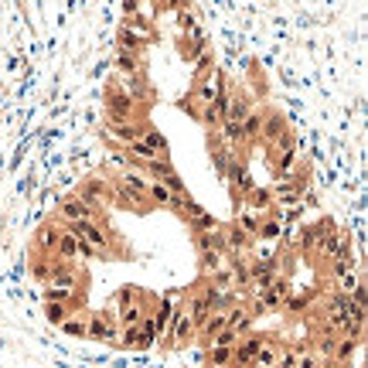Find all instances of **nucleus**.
<instances>
[{"mask_svg":"<svg viewBox=\"0 0 368 368\" xmlns=\"http://www.w3.org/2000/svg\"><path fill=\"white\" fill-rule=\"evenodd\" d=\"M76 266L69 263V260H58V263H51L48 266V286H58V290H72L76 286Z\"/></svg>","mask_w":368,"mask_h":368,"instance_id":"nucleus-3","label":"nucleus"},{"mask_svg":"<svg viewBox=\"0 0 368 368\" xmlns=\"http://www.w3.org/2000/svg\"><path fill=\"white\" fill-rule=\"evenodd\" d=\"M58 235H62L58 229H41V232H38V246L55 253V246H58Z\"/></svg>","mask_w":368,"mask_h":368,"instance_id":"nucleus-15","label":"nucleus"},{"mask_svg":"<svg viewBox=\"0 0 368 368\" xmlns=\"http://www.w3.org/2000/svg\"><path fill=\"white\" fill-rule=\"evenodd\" d=\"M69 232L72 235H79L82 242H89L92 249H106V232L95 225V218H79V222H69Z\"/></svg>","mask_w":368,"mask_h":368,"instance_id":"nucleus-1","label":"nucleus"},{"mask_svg":"<svg viewBox=\"0 0 368 368\" xmlns=\"http://www.w3.org/2000/svg\"><path fill=\"white\" fill-rule=\"evenodd\" d=\"M34 276H38L41 283H48V266H45V263H34Z\"/></svg>","mask_w":368,"mask_h":368,"instance_id":"nucleus-19","label":"nucleus"},{"mask_svg":"<svg viewBox=\"0 0 368 368\" xmlns=\"http://www.w3.org/2000/svg\"><path fill=\"white\" fill-rule=\"evenodd\" d=\"M260 348H263V338H246V341H235V348H232V365L253 368V365H256Z\"/></svg>","mask_w":368,"mask_h":368,"instance_id":"nucleus-2","label":"nucleus"},{"mask_svg":"<svg viewBox=\"0 0 368 368\" xmlns=\"http://www.w3.org/2000/svg\"><path fill=\"white\" fill-rule=\"evenodd\" d=\"M208 362L215 368H225V365H232V348H208Z\"/></svg>","mask_w":368,"mask_h":368,"instance_id":"nucleus-12","label":"nucleus"},{"mask_svg":"<svg viewBox=\"0 0 368 368\" xmlns=\"http://www.w3.org/2000/svg\"><path fill=\"white\" fill-rule=\"evenodd\" d=\"M191 338H194V324H191V317H187L184 310H174V317H171V327H168V341L184 345V341H191Z\"/></svg>","mask_w":368,"mask_h":368,"instance_id":"nucleus-5","label":"nucleus"},{"mask_svg":"<svg viewBox=\"0 0 368 368\" xmlns=\"http://www.w3.org/2000/svg\"><path fill=\"white\" fill-rule=\"evenodd\" d=\"M147 198H150V201H157V205H171V208H181V205H184L181 194H174L171 187H164L161 181L147 184Z\"/></svg>","mask_w":368,"mask_h":368,"instance_id":"nucleus-8","label":"nucleus"},{"mask_svg":"<svg viewBox=\"0 0 368 368\" xmlns=\"http://www.w3.org/2000/svg\"><path fill=\"white\" fill-rule=\"evenodd\" d=\"M201 270H205V273H222V270H225L222 253H201Z\"/></svg>","mask_w":368,"mask_h":368,"instance_id":"nucleus-13","label":"nucleus"},{"mask_svg":"<svg viewBox=\"0 0 368 368\" xmlns=\"http://www.w3.org/2000/svg\"><path fill=\"white\" fill-rule=\"evenodd\" d=\"M297 368H324L321 362H314L310 355H303V358H297Z\"/></svg>","mask_w":368,"mask_h":368,"instance_id":"nucleus-18","label":"nucleus"},{"mask_svg":"<svg viewBox=\"0 0 368 368\" xmlns=\"http://www.w3.org/2000/svg\"><path fill=\"white\" fill-rule=\"evenodd\" d=\"M95 211H92L86 201H79V198H69L65 205H62V218L65 222H79V218H92Z\"/></svg>","mask_w":368,"mask_h":368,"instance_id":"nucleus-9","label":"nucleus"},{"mask_svg":"<svg viewBox=\"0 0 368 368\" xmlns=\"http://www.w3.org/2000/svg\"><path fill=\"white\" fill-rule=\"evenodd\" d=\"M253 239H263V242L279 239V218H263V222L256 225V235H253Z\"/></svg>","mask_w":368,"mask_h":368,"instance_id":"nucleus-11","label":"nucleus"},{"mask_svg":"<svg viewBox=\"0 0 368 368\" xmlns=\"http://www.w3.org/2000/svg\"><path fill=\"white\" fill-rule=\"evenodd\" d=\"M45 317H48L51 324H62V321L69 317V310H65V303H55V300H48V303H45Z\"/></svg>","mask_w":368,"mask_h":368,"instance_id":"nucleus-14","label":"nucleus"},{"mask_svg":"<svg viewBox=\"0 0 368 368\" xmlns=\"http://www.w3.org/2000/svg\"><path fill=\"white\" fill-rule=\"evenodd\" d=\"M55 253H58V260H76V256H79V235H72V232L65 229V232L58 235Z\"/></svg>","mask_w":368,"mask_h":368,"instance_id":"nucleus-10","label":"nucleus"},{"mask_svg":"<svg viewBox=\"0 0 368 368\" xmlns=\"http://www.w3.org/2000/svg\"><path fill=\"white\" fill-rule=\"evenodd\" d=\"M86 338H92V341H116L119 327L113 321H106V317H89L86 321Z\"/></svg>","mask_w":368,"mask_h":368,"instance_id":"nucleus-6","label":"nucleus"},{"mask_svg":"<svg viewBox=\"0 0 368 368\" xmlns=\"http://www.w3.org/2000/svg\"><path fill=\"white\" fill-rule=\"evenodd\" d=\"M256 225H260L256 215H239V229H242L246 235H256Z\"/></svg>","mask_w":368,"mask_h":368,"instance_id":"nucleus-16","label":"nucleus"},{"mask_svg":"<svg viewBox=\"0 0 368 368\" xmlns=\"http://www.w3.org/2000/svg\"><path fill=\"white\" fill-rule=\"evenodd\" d=\"M126 154H130L133 161H140V164H157V161H164V150L154 147V143H147L143 137L133 140V143H126Z\"/></svg>","mask_w":368,"mask_h":368,"instance_id":"nucleus-4","label":"nucleus"},{"mask_svg":"<svg viewBox=\"0 0 368 368\" xmlns=\"http://www.w3.org/2000/svg\"><path fill=\"white\" fill-rule=\"evenodd\" d=\"M109 137H116L119 143H133V140H140L143 137V126H137L133 119H126V123H116V119H109Z\"/></svg>","mask_w":368,"mask_h":368,"instance_id":"nucleus-7","label":"nucleus"},{"mask_svg":"<svg viewBox=\"0 0 368 368\" xmlns=\"http://www.w3.org/2000/svg\"><path fill=\"white\" fill-rule=\"evenodd\" d=\"M65 334H76V338H86V321H62Z\"/></svg>","mask_w":368,"mask_h":368,"instance_id":"nucleus-17","label":"nucleus"}]
</instances>
